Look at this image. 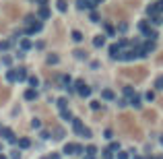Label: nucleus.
<instances>
[{
    "label": "nucleus",
    "instance_id": "obj_1",
    "mask_svg": "<svg viewBox=\"0 0 163 159\" xmlns=\"http://www.w3.org/2000/svg\"><path fill=\"white\" fill-rule=\"evenodd\" d=\"M85 149L83 145H77V143H66L64 145V153H83Z\"/></svg>",
    "mask_w": 163,
    "mask_h": 159
},
{
    "label": "nucleus",
    "instance_id": "obj_2",
    "mask_svg": "<svg viewBox=\"0 0 163 159\" xmlns=\"http://www.w3.org/2000/svg\"><path fill=\"white\" fill-rule=\"evenodd\" d=\"M0 134L4 136V138H6L8 143H12V145L17 143V136L12 134V130H11V128H0Z\"/></svg>",
    "mask_w": 163,
    "mask_h": 159
},
{
    "label": "nucleus",
    "instance_id": "obj_3",
    "mask_svg": "<svg viewBox=\"0 0 163 159\" xmlns=\"http://www.w3.org/2000/svg\"><path fill=\"white\" fill-rule=\"evenodd\" d=\"M37 31H41V23H37V21L31 23V25L25 29V33H27V35H33V33H37Z\"/></svg>",
    "mask_w": 163,
    "mask_h": 159
},
{
    "label": "nucleus",
    "instance_id": "obj_4",
    "mask_svg": "<svg viewBox=\"0 0 163 159\" xmlns=\"http://www.w3.org/2000/svg\"><path fill=\"white\" fill-rule=\"evenodd\" d=\"M139 31L142 33V37H147V33L151 31V23L149 21H140L139 23Z\"/></svg>",
    "mask_w": 163,
    "mask_h": 159
},
{
    "label": "nucleus",
    "instance_id": "obj_5",
    "mask_svg": "<svg viewBox=\"0 0 163 159\" xmlns=\"http://www.w3.org/2000/svg\"><path fill=\"white\" fill-rule=\"evenodd\" d=\"M120 52H122V48H120L118 44H112V45H109V56L114 58V60H118V58H120Z\"/></svg>",
    "mask_w": 163,
    "mask_h": 159
},
{
    "label": "nucleus",
    "instance_id": "obj_6",
    "mask_svg": "<svg viewBox=\"0 0 163 159\" xmlns=\"http://www.w3.org/2000/svg\"><path fill=\"white\" fill-rule=\"evenodd\" d=\"M15 77H17V81H25L27 79V68H17V70H15Z\"/></svg>",
    "mask_w": 163,
    "mask_h": 159
},
{
    "label": "nucleus",
    "instance_id": "obj_7",
    "mask_svg": "<svg viewBox=\"0 0 163 159\" xmlns=\"http://www.w3.org/2000/svg\"><path fill=\"white\" fill-rule=\"evenodd\" d=\"M142 50H145V52H147V54H151L153 50H155V41H151V39H147V41H142Z\"/></svg>",
    "mask_w": 163,
    "mask_h": 159
},
{
    "label": "nucleus",
    "instance_id": "obj_8",
    "mask_svg": "<svg viewBox=\"0 0 163 159\" xmlns=\"http://www.w3.org/2000/svg\"><path fill=\"white\" fill-rule=\"evenodd\" d=\"M128 103H130V105H132V108H136V110H139L140 105H142V99H140V95H132Z\"/></svg>",
    "mask_w": 163,
    "mask_h": 159
},
{
    "label": "nucleus",
    "instance_id": "obj_9",
    "mask_svg": "<svg viewBox=\"0 0 163 159\" xmlns=\"http://www.w3.org/2000/svg\"><path fill=\"white\" fill-rule=\"evenodd\" d=\"M72 128H74V132H77V134H81V130L85 128V126H83V122L79 120V118H72Z\"/></svg>",
    "mask_w": 163,
    "mask_h": 159
},
{
    "label": "nucleus",
    "instance_id": "obj_10",
    "mask_svg": "<svg viewBox=\"0 0 163 159\" xmlns=\"http://www.w3.org/2000/svg\"><path fill=\"white\" fill-rule=\"evenodd\" d=\"M77 91H79V93H81L83 97H89V95H91V87H87V85H85V83H83L81 87H77Z\"/></svg>",
    "mask_w": 163,
    "mask_h": 159
},
{
    "label": "nucleus",
    "instance_id": "obj_11",
    "mask_svg": "<svg viewBox=\"0 0 163 159\" xmlns=\"http://www.w3.org/2000/svg\"><path fill=\"white\" fill-rule=\"evenodd\" d=\"M101 97H103V99H107V101H112L116 95H114V91H112V89H103V91H101Z\"/></svg>",
    "mask_w": 163,
    "mask_h": 159
},
{
    "label": "nucleus",
    "instance_id": "obj_12",
    "mask_svg": "<svg viewBox=\"0 0 163 159\" xmlns=\"http://www.w3.org/2000/svg\"><path fill=\"white\" fill-rule=\"evenodd\" d=\"M56 6H58L60 12H66V11H68V2H66V0H58V2H56Z\"/></svg>",
    "mask_w": 163,
    "mask_h": 159
},
{
    "label": "nucleus",
    "instance_id": "obj_13",
    "mask_svg": "<svg viewBox=\"0 0 163 159\" xmlns=\"http://www.w3.org/2000/svg\"><path fill=\"white\" fill-rule=\"evenodd\" d=\"M37 15H39V19H50V8L47 6H41Z\"/></svg>",
    "mask_w": 163,
    "mask_h": 159
},
{
    "label": "nucleus",
    "instance_id": "obj_14",
    "mask_svg": "<svg viewBox=\"0 0 163 159\" xmlns=\"http://www.w3.org/2000/svg\"><path fill=\"white\" fill-rule=\"evenodd\" d=\"M103 44H105V35H97V37L93 39V45H95V48H101Z\"/></svg>",
    "mask_w": 163,
    "mask_h": 159
},
{
    "label": "nucleus",
    "instance_id": "obj_15",
    "mask_svg": "<svg viewBox=\"0 0 163 159\" xmlns=\"http://www.w3.org/2000/svg\"><path fill=\"white\" fill-rule=\"evenodd\" d=\"M60 116H62V120H66V122H72V114L68 110H60Z\"/></svg>",
    "mask_w": 163,
    "mask_h": 159
},
{
    "label": "nucleus",
    "instance_id": "obj_16",
    "mask_svg": "<svg viewBox=\"0 0 163 159\" xmlns=\"http://www.w3.org/2000/svg\"><path fill=\"white\" fill-rule=\"evenodd\" d=\"M35 97H37V91L35 89H29L27 93H25V99H29V101H33Z\"/></svg>",
    "mask_w": 163,
    "mask_h": 159
},
{
    "label": "nucleus",
    "instance_id": "obj_17",
    "mask_svg": "<svg viewBox=\"0 0 163 159\" xmlns=\"http://www.w3.org/2000/svg\"><path fill=\"white\" fill-rule=\"evenodd\" d=\"M149 23H151V25H161V23H163L161 15H153V17H151V21H149Z\"/></svg>",
    "mask_w": 163,
    "mask_h": 159
},
{
    "label": "nucleus",
    "instance_id": "obj_18",
    "mask_svg": "<svg viewBox=\"0 0 163 159\" xmlns=\"http://www.w3.org/2000/svg\"><path fill=\"white\" fill-rule=\"evenodd\" d=\"M85 153H87V155H91V157H95V153H97V147H95V145H89V147L85 149Z\"/></svg>",
    "mask_w": 163,
    "mask_h": 159
},
{
    "label": "nucleus",
    "instance_id": "obj_19",
    "mask_svg": "<svg viewBox=\"0 0 163 159\" xmlns=\"http://www.w3.org/2000/svg\"><path fill=\"white\" fill-rule=\"evenodd\" d=\"M19 147H21V149L31 147V141H29V138H21V141H19Z\"/></svg>",
    "mask_w": 163,
    "mask_h": 159
},
{
    "label": "nucleus",
    "instance_id": "obj_20",
    "mask_svg": "<svg viewBox=\"0 0 163 159\" xmlns=\"http://www.w3.org/2000/svg\"><path fill=\"white\" fill-rule=\"evenodd\" d=\"M66 105H68V99H66V97H60L58 99V108L60 110H66Z\"/></svg>",
    "mask_w": 163,
    "mask_h": 159
},
{
    "label": "nucleus",
    "instance_id": "obj_21",
    "mask_svg": "<svg viewBox=\"0 0 163 159\" xmlns=\"http://www.w3.org/2000/svg\"><path fill=\"white\" fill-rule=\"evenodd\" d=\"M155 4V8H157V15H163V0H157V2H153Z\"/></svg>",
    "mask_w": 163,
    "mask_h": 159
},
{
    "label": "nucleus",
    "instance_id": "obj_22",
    "mask_svg": "<svg viewBox=\"0 0 163 159\" xmlns=\"http://www.w3.org/2000/svg\"><path fill=\"white\" fill-rule=\"evenodd\" d=\"M147 15H149V17L157 15V8H155V4H149V6H147Z\"/></svg>",
    "mask_w": 163,
    "mask_h": 159
},
{
    "label": "nucleus",
    "instance_id": "obj_23",
    "mask_svg": "<svg viewBox=\"0 0 163 159\" xmlns=\"http://www.w3.org/2000/svg\"><path fill=\"white\" fill-rule=\"evenodd\" d=\"M103 27H105V33H107V35H114V33H116V29H114V27H112L109 23H105Z\"/></svg>",
    "mask_w": 163,
    "mask_h": 159
},
{
    "label": "nucleus",
    "instance_id": "obj_24",
    "mask_svg": "<svg viewBox=\"0 0 163 159\" xmlns=\"http://www.w3.org/2000/svg\"><path fill=\"white\" fill-rule=\"evenodd\" d=\"M47 64H58V56L56 54H50L47 56Z\"/></svg>",
    "mask_w": 163,
    "mask_h": 159
},
{
    "label": "nucleus",
    "instance_id": "obj_25",
    "mask_svg": "<svg viewBox=\"0 0 163 159\" xmlns=\"http://www.w3.org/2000/svg\"><path fill=\"white\" fill-rule=\"evenodd\" d=\"M72 39L74 41H83V33L81 31H72Z\"/></svg>",
    "mask_w": 163,
    "mask_h": 159
},
{
    "label": "nucleus",
    "instance_id": "obj_26",
    "mask_svg": "<svg viewBox=\"0 0 163 159\" xmlns=\"http://www.w3.org/2000/svg\"><path fill=\"white\" fill-rule=\"evenodd\" d=\"M12 41H15V39H11V41H0V50H8L12 45Z\"/></svg>",
    "mask_w": 163,
    "mask_h": 159
},
{
    "label": "nucleus",
    "instance_id": "obj_27",
    "mask_svg": "<svg viewBox=\"0 0 163 159\" xmlns=\"http://www.w3.org/2000/svg\"><path fill=\"white\" fill-rule=\"evenodd\" d=\"M134 95V89L132 87H124V97H132Z\"/></svg>",
    "mask_w": 163,
    "mask_h": 159
},
{
    "label": "nucleus",
    "instance_id": "obj_28",
    "mask_svg": "<svg viewBox=\"0 0 163 159\" xmlns=\"http://www.w3.org/2000/svg\"><path fill=\"white\" fill-rule=\"evenodd\" d=\"M6 81H8V83L17 81V77H15V70H8V72H6Z\"/></svg>",
    "mask_w": 163,
    "mask_h": 159
},
{
    "label": "nucleus",
    "instance_id": "obj_29",
    "mask_svg": "<svg viewBox=\"0 0 163 159\" xmlns=\"http://www.w3.org/2000/svg\"><path fill=\"white\" fill-rule=\"evenodd\" d=\"M155 89H163V75H161L157 81H155Z\"/></svg>",
    "mask_w": 163,
    "mask_h": 159
},
{
    "label": "nucleus",
    "instance_id": "obj_30",
    "mask_svg": "<svg viewBox=\"0 0 163 159\" xmlns=\"http://www.w3.org/2000/svg\"><path fill=\"white\" fill-rule=\"evenodd\" d=\"M118 31H120V33H126V31H128V25H126V23H120Z\"/></svg>",
    "mask_w": 163,
    "mask_h": 159
},
{
    "label": "nucleus",
    "instance_id": "obj_31",
    "mask_svg": "<svg viewBox=\"0 0 163 159\" xmlns=\"http://www.w3.org/2000/svg\"><path fill=\"white\" fill-rule=\"evenodd\" d=\"M81 136H85V138H91V130H89V128H83V130H81Z\"/></svg>",
    "mask_w": 163,
    "mask_h": 159
},
{
    "label": "nucleus",
    "instance_id": "obj_32",
    "mask_svg": "<svg viewBox=\"0 0 163 159\" xmlns=\"http://www.w3.org/2000/svg\"><path fill=\"white\" fill-rule=\"evenodd\" d=\"M21 48H23V50H29V48H31V41H29V39H23V41H21Z\"/></svg>",
    "mask_w": 163,
    "mask_h": 159
},
{
    "label": "nucleus",
    "instance_id": "obj_33",
    "mask_svg": "<svg viewBox=\"0 0 163 159\" xmlns=\"http://www.w3.org/2000/svg\"><path fill=\"white\" fill-rule=\"evenodd\" d=\"M74 56L83 60V58H87V52H83V50H77V52H74Z\"/></svg>",
    "mask_w": 163,
    "mask_h": 159
},
{
    "label": "nucleus",
    "instance_id": "obj_34",
    "mask_svg": "<svg viewBox=\"0 0 163 159\" xmlns=\"http://www.w3.org/2000/svg\"><path fill=\"white\" fill-rule=\"evenodd\" d=\"M25 23H27V25L35 23V17H33V15H27V17H25Z\"/></svg>",
    "mask_w": 163,
    "mask_h": 159
},
{
    "label": "nucleus",
    "instance_id": "obj_35",
    "mask_svg": "<svg viewBox=\"0 0 163 159\" xmlns=\"http://www.w3.org/2000/svg\"><path fill=\"white\" fill-rule=\"evenodd\" d=\"M112 153H114V151H109V149H105V151H103V159H112Z\"/></svg>",
    "mask_w": 163,
    "mask_h": 159
},
{
    "label": "nucleus",
    "instance_id": "obj_36",
    "mask_svg": "<svg viewBox=\"0 0 163 159\" xmlns=\"http://www.w3.org/2000/svg\"><path fill=\"white\" fill-rule=\"evenodd\" d=\"M91 21H93V23H97V21H99V12H91Z\"/></svg>",
    "mask_w": 163,
    "mask_h": 159
},
{
    "label": "nucleus",
    "instance_id": "obj_37",
    "mask_svg": "<svg viewBox=\"0 0 163 159\" xmlns=\"http://www.w3.org/2000/svg\"><path fill=\"white\" fill-rule=\"evenodd\" d=\"M118 159H128V153H126V151H120V153H118Z\"/></svg>",
    "mask_w": 163,
    "mask_h": 159
},
{
    "label": "nucleus",
    "instance_id": "obj_38",
    "mask_svg": "<svg viewBox=\"0 0 163 159\" xmlns=\"http://www.w3.org/2000/svg\"><path fill=\"white\" fill-rule=\"evenodd\" d=\"M107 149H109V151H118V149H120V145H118V143H112Z\"/></svg>",
    "mask_w": 163,
    "mask_h": 159
},
{
    "label": "nucleus",
    "instance_id": "obj_39",
    "mask_svg": "<svg viewBox=\"0 0 163 159\" xmlns=\"http://www.w3.org/2000/svg\"><path fill=\"white\" fill-rule=\"evenodd\" d=\"M91 108H93V110H99V108H101V103H99V101H91Z\"/></svg>",
    "mask_w": 163,
    "mask_h": 159
},
{
    "label": "nucleus",
    "instance_id": "obj_40",
    "mask_svg": "<svg viewBox=\"0 0 163 159\" xmlns=\"http://www.w3.org/2000/svg\"><path fill=\"white\" fill-rule=\"evenodd\" d=\"M29 83H31L33 87H37V83H39V81H37V77H31V79H29Z\"/></svg>",
    "mask_w": 163,
    "mask_h": 159
},
{
    "label": "nucleus",
    "instance_id": "obj_41",
    "mask_svg": "<svg viewBox=\"0 0 163 159\" xmlns=\"http://www.w3.org/2000/svg\"><path fill=\"white\" fill-rule=\"evenodd\" d=\"M145 97H147V99H149V101H153V99H155V93H151V91H149V93H147V95H145Z\"/></svg>",
    "mask_w": 163,
    "mask_h": 159
},
{
    "label": "nucleus",
    "instance_id": "obj_42",
    "mask_svg": "<svg viewBox=\"0 0 163 159\" xmlns=\"http://www.w3.org/2000/svg\"><path fill=\"white\" fill-rule=\"evenodd\" d=\"M118 105H120V108H124V105H128V101H126V99H120V101H118Z\"/></svg>",
    "mask_w": 163,
    "mask_h": 159
},
{
    "label": "nucleus",
    "instance_id": "obj_43",
    "mask_svg": "<svg viewBox=\"0 0 163 159\" xmlns=\"http://www.w3.org/2000/svg\"><path fill=\"white\" fill-rule=\"evenodd\" d=\"M35 2H37L39 6H46V4H47V0H35Z\"/></svg>",
    "mask_w": 163,
    "mask_h": 159
},
{
    "label": "nucleus",
    "instance_id": "obj_44",
    "mask_svg": "<svg viewBox=\"0 0 163 159\" xmlns=\"http://www.w3.org/2000/svg\"><path fill=\"white\" fill-rule=\"evenodd\" d=\"M44 159H60L58 153H54V155H50V157H44Z\"/></svg>",
    "mask_w": 163,
    "mask_h": 159
},
{
    "label": "nucleus",
    "instance_id": "obj_45",
    "mask_svg": "<svg viewBox=\"0 0 163 159\" xmlns=\"http://www.w3.org/2000/svg\"><path fill=\"white\" fill-rule=\"evenodd\" d=\"M12 159H21V153H19V151H15V153H12Z\"/></svg>",
    "mask_w": 163,
    "mask_h": 159
},
{
    "label": "nucleus",
    "instance_id": "obj_46",
    "mask_svg": "<svg viewBox=\"0 0 163 159\" xmlns=\"http://www.w3.org/2000/svg\"><path fill=\"white\" fill-rule=\"evenodd\" d=\"M134 159H145V157H140V155H134Z\"/></svg>",
    "mask_w": 163,
    "mask_h": 159
},
{
    "label": "nucleus",
    "instance_id": "obj_47",
    "mask_svg": "<svg viewBox=\"0 0 163 159\" xmlns=\"http://www.w3.org/2000/svg\"><path fill=\"white\" fill-rule=\"evenodd\" d=\"M85 159H95V157H91V155H87V157H85Z\"/></svg>",
    "mask_w": 163,
    "mask_h": 159
},
{
    "label": "nucleus",
    "instance_id": "obj_48",
    "mask_svg": "<svg viewBox=\"0 0 163 159\" xmlns=\"http://www.w3.org/2000/svg\"><path fill=\"white\" fill-rule=\"evenodd\" d=\"M159 143H161V145H163V136H161V138H159Z\"/></svg>",
    "mask_w": 163,
    "mask_h": 159
},
{
    "label": "nucleus",
    "instance_id": "obj_49",
    "mask_svg": "<svg viewBox=\"0 0 163 159\" xmlns=\"http://www.w3.org/2000/svg\"><path fill=\"white\" fill-rule=\"evenodd\" d=\"M0 159H6V157H4V155H0Z\"/></svg>",
    "mask_w": 163,
    "mask_h": 159
},
{
    "label": "nucleus",
    "instance_id": "obj_50",
    "mask_svg": "<svg viewBox=\"0 0 163 159\" xmlns=\"http://www.w3.org/2000/svg\"><path fill=\"white\" fill-rule=\"evenodd\" d=\"M99 2H101V0H97V4H99Z\"/></svg>",
    "mask_w": 163,
    "mask_h": 159
},
{
    "label": "nucleus",
    "instance_id": "obj_51",
    "mask_svg": "<svg viewBox=\"0 0 163 159\" xmlns=\"http://www.w3.org/2000/svg\"><path fill=\"white\" fill-rule=\"evenodd\" d=\"M0 149H2V147H0Z\"/></svg>",
    "mask_w": 163,
    "mask_h": 159
}]
</instances>
